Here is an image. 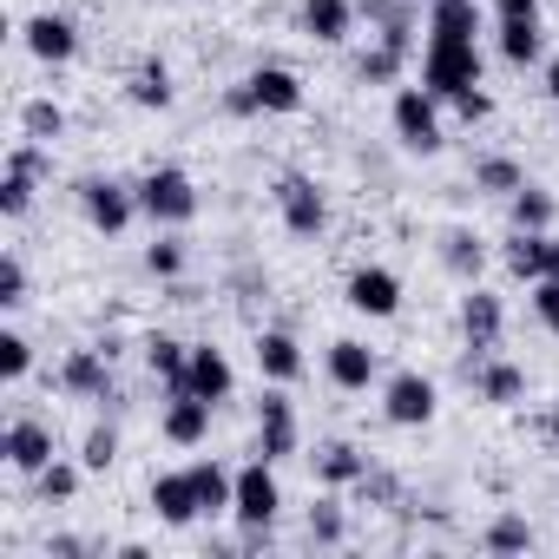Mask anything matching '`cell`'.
Masks as SVG:
<instances>
[{
	"instance_id": "41",
	"label": "cell",
	"mask_w": 559,
	"mask_h": 559,
	"mask_svg": "<svg viewBox=\"0 0 559 559\" xmlns=\"http://www.w3.org/2000/svg\"><path fill=\"white\" fill-rule=\"evenodd\" d=\"M34 191H40V178H21V171H0V217H27L34 211Z\"/></svg>"
},
{
	"instance_id": "27",
	"label": "cell",
	"mask_w": 559,
	"mask_h": 559,
	"mask_svg": "<svg viewBox=\"0 0 559 559\" xmlns=\"http://www.w3.org/2000/svg\"><path fill=\"white\" fill-rule=\"evenodd\" d=\"M126 99H132L139 112H171V99H178L171 67H165V60H139L132 80H126Z\"/></svg>"
},
{
	"instance_id": "9",
	"label": "cell",
	"mask_w": 559,
	"mask_h": 559,
	"mask_svg": "<svg viewBox=\"0 0 559 559\" xmlns=\"http://www.w3.org/2000/svg\"><path fill=\"white\" fill-rule=\"evenodd\" d=\"M304 448V421H297V402H290V389H263V402H257V454L263 461H290Z\"/></svg>"
},
{
	"instance_id": "5",
	"label": "cell",
	"mask_w": 559,
	"mask_h": 559,
	"mask_svg": "<svg viewBox=\"0 0 559 559\" xmlns=\"http://www.w3.org/2000/svg\"><path fill=\"white\" fill-rule=\"evenodd\" d=\"M270 204H276V217H284L290 237H323V230H330V198H323L317 178H304V171H276Z\"/></svg>"
},
{
	"instance_id": "47",
	"label": "cell",
	"mask_w": 559,
	"mask_h": 559,
	"mask_svg": "<svg viewBox=\"0 0 559 559\" xmlns=\"http://www.w3.org/2000/svg\"><path fill=\"white\" fill-rule=\"evenodd\" d=\"M539 435H546V441H559V402H552V408H539Z\"/></svg>"
},
{
	"instance_id": "33",
	"label": "cell",
	"mask_w": 559,
	"mask_h": 559,
	"mask_svg": "<svg viewBox=\"0 0 559 559\" xmlns=\"http://www.w3.org/2000/svg\"><path fill=\"white\" fill-rule=\"evenodd\" d=\"M526 185V171L513 165V158H500V152H487L480 165H474V191H487V198H513Z\"/></svg>"
},
{
	"instance_id": "19",
	"label": "cell",
	"mask_w": 559,
	"mask_h": 559,
	"mask_svg": "<svg viewBox=\"0 0 559 559\" xmlns=\"http://www.w3.org/2000/svg\"><path fill=\"white\" fill-rule=\"evenodd\" d=\"M211 402L204 395H165V408H158V435L171 441V448H204V435H211Z\"/></svg>"
},
{
	"instance_id": "29",
	"label": "cell",
	"mask_w": 559,
	"mask_h": 559,
	"mask_svg": "<svg viewBox=\"0 0 559 559\" xmlns=\"http://www.w3.org/2000/svg\"><path fill=\"white\" fill-rule=\"evenodd\" d=\"M402 73H408V47H395V40H369L356 53V80L362 86H395Z\"/></svg>"
},
{
	"instance_id": "14",
	"label": "cell",
	"mask_w": 559,
	"mask_h": 559,
	"mask_svg": "<svg viewBox=\"0 0 559 559\" xmlns=\"http://www.w3.org/2000/svg\"><path fill=\"white\" fill-rule=\"evenodd\" d=\"M60 395H73V402H119V389H112V356H106V349H67V362H60Z\"/></svg>"
},
{
	"instance_id": "30",
	"label": "cell",
	"mask_w": 559,
	"mask_h": 559,
	"mask_svg": "<svg viewBox=\"0 0 559 559\" xmlns=\"http://www.w3.org/2000/svg\"><path fill=\"white\" fill-rule=\"evenodd\" d=\"M507 217H513V230H552L559 198H552L546 185H520V191L507 198Z\"/></svg>"
},
{
	"instance_id": "46",
	"label": "cell",
	"mask_w": 559,
	"mask_h": 559,
	"mask_svg": "<svg viewBox=\"0 0 559 559\" xmlns=\"http://www.w3.org/2000/svg\"><path fill=\"white\" fill-rule=\"evenodd\" d=\"M224 112H230V119H257V99H250V86H243V80L224 93Z\"/></svg>"
},
{
	"instance_id": "40",
	"label": "cell",
	"mask_w": 559,
	"mask_h": 559,
	"mask_svg": "<svg viewBox=\"0 0 559 559\" xmlns=\"http://www.w3.org/2000/svg\"><path fill=\"white\" fill-rule=\"evenodd\" d=\"M0 171H21V178H53V145H40V139H14L8 145V165H0Z\"/></svg>"
},
{
	"instance_id": "37",
	"label": "cell",
	"mask_w": 559,
	"mask_h": 559,
	"mask_svg": "<svg viewBox=\"0 0 559 559\" xmlns=\"http://www.w3.org/2000/svg\"><path fill=\"white\" fill-rule=\"evenodd\" d=\"M80 480H86V461H53V467H40V474H34V487H40V500H47V507H53V500L67 507V500L80 493Z\"/></svg>"
},
{
	"instance_id": "16",
	"label": "cell",
	"mask_w": 559,
	"mask_h": 559,
	"mask_svg": "<svg viewBox=\"0 0 559 559\" xmlns=\"http://www.w3.org/2000/svg\"><path fill=\"white\" fill-rule=\"evenodd\" d=\"M500 330H507V304H500L493 290L467 284V297H461V336H467V349L493 356V349H500Z\"/></svg>"
},
{
	"instance_id": "44",
	"label": "cell",
	"mask_w": 559,
	"mask_h": 559,
	"mask_svg": "<svg viewBox=\"0 0 559 559\" xmlns=\"http://www.w3.org/2000/svg\"><path fill=\"white\" fill-rule=\"evenodd\" d=\"M448 106H454V119H467V126L493 119V93H487V86H467V93H454Z\"/></svg>"
},
{
	"instance_id": "31",
	"label": "cell",
	"mask_w": 559,
	"mask_h": 559,
	"mask_svg": "<svg viewBox=\"0 0 559 559\" xmlns=\"http://www.w3.org/2000/svg\"><path fill=\"white\" fill-rule=\"evenodd\" d=\"M546 237H552V230H513V237H507L500 257H507V270L520 276V284H539V276H546Z\"/></svg>"
},
{
	"instance_id": "50",
	"label": "cell",
	"mask_w": 559,
	"mask_h": 559,
	"mask_svg": "<svg viewBox=\"0 0 559 559\" xmlns=\"http://www.w3.org/2000/svg\"><path fill=\"white\" fill-rule=\"evenodd\" d=\"M421 8H435V0H421Z\"/></svg>"
},
{
	"instance_id": "42",
	"label": "cell",
	"mask_w": 559,
	"mask_h": 559,
	"mask_svg": "<svg viewBox=\"0 0 559 559\" xmlns=\"http://www.w3.org/2000/svg\"><path fill=\"white\" fill-rule=\"evenodd\" d=\"M526 304H533V323L546 336H559V276H539V284H526Z\"/></svg>"
},
{
	"instance_id": "4",
	"label": "cell",
	"mask_w": 559,
	"mask_h": 559,
	"mask_svg": "<svg viewBox=\"0 0 559 559\" xmlns=\"http://www.w3.org/2000/svg\"><path fill=\"white\" fill-rule=\"evenodd\" d=\"M276 513H284V480H276V461H243L237 467V500H230V520L243 533H270Z\"/></svg>"
},
{
	"instance_id": "13",
	"label": "cell",
	"mask_w": 559,
	"mask_h": 559,
	"mask_svg": "<svg viewBox=\"0 0 559 559\" xmlns=\"http://www.w3.org/2000/svg\"><path fill=\"white\" fill-rule=\"evenodd\" d=\"M243 86H250V99H257V112H270V119H297L304 112V73H290V67H276V60H263V67H250L243 73Z\"/></svg>"
},
{
	"instance_id": "6",
	"label": "cell",
	"mask_w": 559,
	"mask_h": 559,
	"mask_svg": "<svg viewBox=\"0 0 559 559\" xmlns=\"http://www.w3.org/2000/svg\"><path fill=\"white\" fill-rule=\"evenodd\" d=\"M441 415V389H435V376H421V369H395L389 382H382V421L389 428H428Z\"/></svg>"
},
{
	"instance_id": "36",
	"label": "cell",
	"mask_w": 559,
	"mask_h": 559,
	"mask_svg": "<svg viewBox=\"0 0 559 559\" xmlns=\"http://www.w3.org/2000/svg\"><path fill=\"white\" fill-rule=\"evenodd\" d=\"M80 461H86V474H112L119 467V428L112 421H93L86 441H80Z\"/></svg>"
},
{
	"instance_id": "35",
	"label": "cell",
	"mask_w": 559,
	"mask_h": 559,
	"mask_svg": "<svg viewBox=\"0 0 559 559\" xmlns=\"http://www.w3.org/2000/svg\"><path fill=\"white\" fill-rule=\"evenodd\" d=\"M185 263H191V257H185V237H178V230H165V237H152V243H145V270L158 276V284H178Z\"/></svg>"
},
{
	"instance_id": "28",
	"label": "cell",
	"mask_w": 559,
	"mask_h": 559,
	"mask_svg": "<svg viewBox=\"0 0 559 559\" xmlns=\"http://www.w3.org/2000/svg\"><path fill=\"white\" fill-rule=\"evenodd\" d=\"M191 480H198V507H204V520H224L230 500H237V467H224V461H191Z\"/></svg>"
},
{
	"instance_id": "25",
	"label": "cell",
	"mask_w": 559,
	"mask_h": 559,
	"mask_svg": "<svg viewBox=\"0 0 559 559\" xmlns=\"http://www.w3.org/2000/svg\"><path fill=\"white\" fill-rule=\"evenodd\" d=\"M441 270L461 276V284H480V270H487V243H480V230L448 224V230H441Z\"/></svg>"
},
{
	"instance_id": "39",
	"label": "cell",
	"mask_w": 559,
	"mask_h": 559,
	"mask_svg": "<svg viewBox=\"0 0 559 559\" xmlns=\"http://www.w3.org/2000/svg\"><path fill=\"white\" fill-rule=\"evenodd\" d=\"M27 376H34V343H27L21 330H0V382L21 389Z\"/></svg>"
},
{
	"instance_id": "10",
	"label": "cell",
	"mask_w": 559,
	"mask_h": 559,
	"mask_svg": "<svg viewBox=\"0 0 559 559\" xmlns=\"http://www.w3.org/2000/svg\"><path fill=\"white\" fill-rule=\"evenodd\" d=\"M343 297H349L356 317L389 323V317H402V276H395L389 263H356V270H349V284H343Z\"/></svg>"
},
{
	"instance_id": "23",
	"label": "cell",
	"mask_w": 559,
	"mask_h": 559,
	"mask_svg": "<svg viewBox=\"0 0 559 559\" xmlns=\"http://www.w3.org/2000/svg\"><path fill=\"white\" fill-rule=\"evenodd\" d=\"M310 467H317V480H323L330 493H343V487H362V474H369V454H362L356 441H323V448L310 454Z\"/></svg>"
},
{
	"instance_id": "1",
	"label": "cell",
	"mask_w": 559,
	"mask_h": 559,
	"mask_svg": "<svg viewBox=\"0 0 559 559\" xmlns=\"http://www.w3.org/2000/svg\"><path fill=\"white\" fill-rule=\"evenodd\" d=\"M487 80V60H480V40H428L421 47V86L448 106L454 93L480 86Z\"/></svg>"
},
{
	"instance_id": "11",
	"label": "cell",
	"mask_w": 559,
	"mask_h": 559,
	"mask_svg": "<svg viewBox=\"0 0 559 559\" xmlns=\"http://www.w3.org/2000/svg\"><path fill=\"white\" fill-rule=\"evenodd\" d=\"M0 461H8L14 474H40V467H53L60 454H53V428L40 421V415H14L8 428H0Z\"/></svg>"
},
{
	"instance_id": "2",
	"label": "cell",
	"mask_w": 559,
	"mask_h": 559,
	"mask_svg": "<svg viewBox=\"0 0 559 559\" xmlns=\"http://www.w3.org/2000/svg\"><path fill=\"white\" fill-rule=\"evenodd\" d=\"M389 126H395V145L415 152V158H435L448 145V126H441V99L428 86H395V106H389Z\"/></svg>"
},
{
	"instance_id": "7",
	"label": "cell",
	"mask_w": 559,
	"mask_h": 559,
	"mask_svg": "<svg viewBox=\"0 0 559 559\" xmlns=\"http://www.w3.org/2000/svg\"><path fill=\"white\" fill-rule=\"evenodd\" d=\"M14 40H21L40 67H73V60H80V21H73V14H60V8L27 14Z\"/></svg>"
},
{
	"instance_id": "32",
	"label": "cell",
	"mask_w": 559,
	"mask_h": 559,
	"mask_svg": "<svg viewBox=\"0 0 559 559\" xmlns=\"http://www.w3.org/2000/svg\"><path fill=\"white\" fill-rule=\"evenodd\" d=\"M21 132H27V139H40V145H60V139H67V106H60V99H47V93H40V99H27V106H21Z\"/></svg>"
},
{
	"instance_id": "48",
	"label": "cell",
	"mask_w": 559,
	"mask_h": 559,
	"mask_svg": "<svg viewBox=\"0 0 559 559\" xmlns=\"http://www.w3.org/2000/svg\"><path fill=\"white\" fill-rule=\"evenodd\" d=\"M539 73H546V99H552V106H559V53H552V60H546V67H539Z\"/></svg>"
},
{
	"instance_id": "22",
	"label": "cell",
	"mask_w": 559,
	"mask_h": 559,
	"mask_svg": "<svg viewBox=\"0 0 559 559\" xmlns=\"http://www.w3.org/2000/svg\"><path fill=\"white\" fill-rule=\"evenodd\" d=\"M467 382H474V395H480V402H493V408L526 402V369H520V362H507V356H480V369H474Z\"/></svg>"
},
{
	"instance_id": "15",
	"label": "cell",
	"mask_w": 559,
	"mask_h": 559,
	"mask_svg": "<svg viewBox=\"0 0 559 559\" xmlns=\"http://www.w3.org/2000/svg\"><path fill=\"white\" fill-rule=\"evenodd\" d=\"M356 21H362V0H304V8H297V27L317 47H349Z\"/></svg>"
},
{
	"instance_id": "24",
	"label": "cell",
	"mask_w": 559,
	"mask_h": 559,
	"mask_svg": "<svg viewBox=\"0 0 559 559\" xmlns=\"http://www.w3.org/2000/svg\"><path fill=\"white\" fill-rule=\"evenodd\" d=\"M493 47L507 67H546V27L533 21H493Z\"/></svg>"
},
{
	"instance_id": "45",
	"label": "cell",
	"mask_w": 559,
	"mask_h": 559,
	"mask_svg": "<svg viewBox=\"0 0 559 559\" xmlns=\"http://www.w3.org/2000/svg\"><path fill=\"white\" fill-rule=\"evenodd\" d=\"M487 8H493V21H533L539 0H487Z\"/></svg>"
},
{
	"instance_id": "12",
	"label": "cell",
	"mask_w": 559,
	"mask_h": 559,
	"mask_svg": "<svg viewBox=\"0 0 559 559\" xmlns=\"http://www.w3.org/2000/svg\"><path fill=\"white\" fill-rule=\"evenodd\" d=\"M323 376H330L343 395H369V389L382 382V356H376L362 336H336V343L323 349Z\"/></svg>"
},
{
	"instance_id": "20",
	"label": "cell",
	"mask_w": 559,
	"mask_h": 559,
	"mask_svg": "<svg viewBox=\"0 0 559 559\" xmlns=\"http://www.w3.org/2000/svg\"><path fill=\"white\" fill-rule=\"evenodd\" d=\"M152 513H158L165 526H191V520H204V507H198V480H191V467H171V474H152Z\"/></svg>"
},
{
	"instance_id": "43",
	"label": "cell",
	"mask_w": 559,
	"mask_h": 559,
	"mask_svg": "<svg viewBox=\"0 0 559 559\" xmlns=\"http://www.w3.org/2000/svg\"><path fill=\"white\" fill-rule=\"evenodd\" d=\"M27 304V263H21V250H8L0 257V310H21Z\"/></svg>"
},
{
	"instance_id": "21",
	"label": "cell",
	"mask_w": 559,
	"mask_h": 559,
	"mask_svg": "<svg viewBox=\"0 0 559 559\" xmlns=\"http://www.w3.org/2000/svg\"><path fill=\"white\" fill-rule=\"evenodd\" d=\"M139 349H145V369L158 376V389H165V395H191V389H185V369H191V343H178L171 330H152Z\"/></svg>"
},
{
	"instance_id": "26",
	"label": "cell",
	"mask_w": 559,
	"mask_h": 559,
	"mask_svg": "<svg viewBox=\"0 0 559 559\" xmlns=\"http://www.w3.org/2000/svg\"><path fill=\"white\" fill-rule=\"evenodd\" d=\"M480 34H487L480 0H435L428 8V40H480Z\"/></svg>"
},
{
	"instance_id": "3",
	"label": "cell",
	"mask_w": 559,
	"mask_h": 559,
	"mask_svg": "<svg viewBox=\"0 0 559 559\" xmlns=\"http://www.w3.org/2000/svg\"><path fill=\"white\" fill-rule=\"evenodd\" d=\"M139 217H152V230H185V224L198 217V185H191V171L152 165V171L139 178Z\"/></svg>"
},
{
	"instance_id": "49",
	"label": "cell",
	"mask_w": 559,
	"mask_h": 559,
	"mask_svg": "<svg viewBox=\"0 0 559 559\" xmlns=\"http://www.w3.org/2000/svg\"><path fill=\"white\" fill-rule=\"evenodd\" d=\"M546 276H559V237H546Z\"/></svg>"
},
{
	"instance_id": "8",
	"label": "cell",
	"mask_w": 559,
	"mask_h": 559,
	"mask_svg": "<svg viewBox=\"0 0 559 559\" xmlns=\"http://www.w3.org/2000/svg\"><path fill=\"white\" fill-rule=\"evenodd\" d=\"M80 211L99 237H126L132 217H139V185H119V178H80Z\"/></svg>"
},
{
	"instance_id": "18",
	"label": "cell",
	"mask_w": 559,
	"mask_h": 559,
	"mask_svg": "<svg viewBox=\"0 0 559 559\" xmlns=\"http://www.w3.org/2000/svg\"><path fill=\"white\" fill-rule=\"evenodd\" d=\"M250 356H257V376H263V382H276V389L304 382V343H297L290 330H257Z\"/></svg>"
},
{
	"instance_id": "38",
	"label": "cell",
	"mask_w": 559,
	"mask_h": 559,
	"mask_svg": "<svg viewBox=\"0 0 559 559\" xmlns=\"http://www.w3.org/2000/svg\"><path fill=\"white\" fill-rule=\"evenodd\" d=\"M304 533H310V546H343V533H349L343 500H336V493H330V500H317V507H310V520H304Z\"/></svg>"
},
{
	"instance_id": "17",
	"label": "cell",
	"mask_w": 559,
	"mask_h": 559,
	"mask_svg": "<svg viewBox=\"0 0 559 559\" xmlns=\"http://www.w3.org/2000/svg\"><path fill=\"white\" fill-rule=\"evenodd\" d=\"M185 389H191V395H204L211 408H224V402L237 395V369H230V356H224L217 343H191V369H185Z\"/></svg>"
},
{
	"instance_id": "34",
	"label": "cell",
	"mask_w": 559,
	"mask_h": 559,
	"mask_svg": "<svg viewBox=\"0 0 559 559\" xmlns=\"http://www.w3.org/2000/svg\"><path fill=\"white\" fill-rule=\"evenodd\" d=\"M480 546H487V552H533V526H526V513H493L487 533H480Z\"/></svg>"
}]
</instances>
